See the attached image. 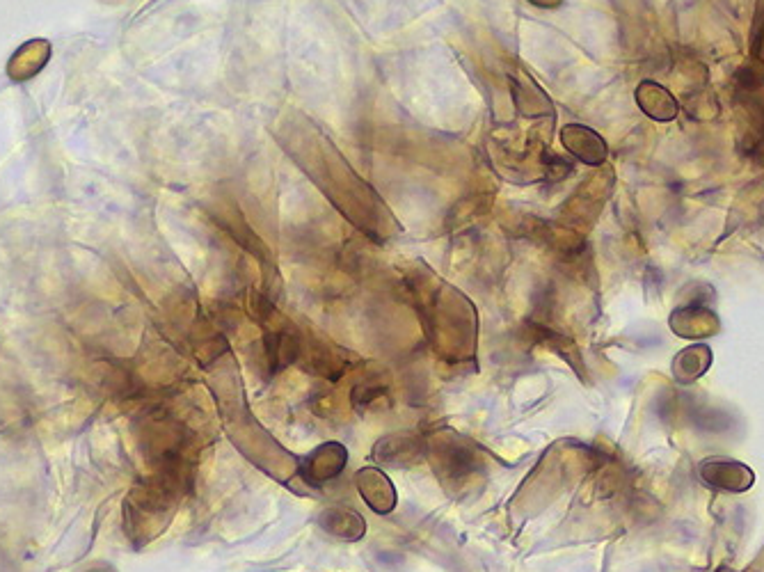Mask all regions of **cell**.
<instances>
[{
    "label": "cell",
    "mask_w": 764,
    "mask_h": 572,
    "mask_svg": "<svg viewBox=\"0 0 764 572\" xmlns=\"http://www.w3.org/2000/svg\"><path fill=\"white\" fill-rule=\"evenodd\" d=\"M51 55V46L44 39H35V42H26L21 49L12 55L10 62H7V74H10L14 81H28V78L37 76L42 67L49 62Z\"/></svg>",
    "instance_id": "1"
},
{
    "label": "cell",
    "mask_w": 764,
    "mask_h": 572,
    "mask_svg": "<svg viewBox=\"0 0 764 572\" xmlns=\"http://www.w3.org/2000/svg\"><path fill=\"white\" fill-rule=\"evenodd\" d=\"M703 476L707 483L719 488H728V490H742L735 481L742 483V486H751V472L744 470L742 465L732 463V460H710L703 467Z\"/></svg>",
    "instance_id": "2"
}]
</instances>
